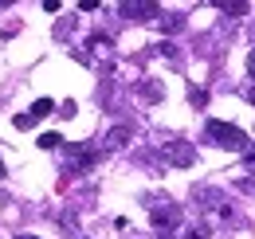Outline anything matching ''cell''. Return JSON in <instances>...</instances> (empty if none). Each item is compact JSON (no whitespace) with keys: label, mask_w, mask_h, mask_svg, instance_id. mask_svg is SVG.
Returning <instances> with one entry per match:
<instances>
[{"label":"cell","mask_w":255,"mask_h":239,"mask_svg":"<svg viewBox=\"0 0 255 239\" xmlns=\"http://www.w3.org/2000/svg\"><path fill=\"white\" fill-rule=\"evenodd\" d=\"M248 75H252V83H255V47L248 51Z\"/></svg>","instance_id":"9a60e30c"},{"label":"cell","mask_w":255,"mask_h":239,"mask_svg":"<svg viewBox=\"0 0 255 239\" xmlns=\"http://www.w3.org/2000/svg\"><path fill=\"white\" fill-rule=\"evenodd\" d=\"M149 224H153L157 232L177 228V224H181V204H169V200H165V204H153V208H149Z\"/></svg>","instance_id":"3957f363"},{"label":"cell","mask_w":255,"mask_h":239,"mask_svg":"<svg viewBox=\"0 0 255 239\" xmlns=\"http://www.w3.org/2000/svg\"><path fill=\"white\" fill-rule=\"evenodd\" d=\"M129 137H133V129H129V125H114V129L106 133V149H122Z\"/></svg>","instance_id":"5b68a950"},{"label":"cell","mask_w":255,"mask_h":239,"mask_svg":"<svg viewBox=\"0 0 255 239\" xmlns=\"http://www.w3.org/2000/svg\"><path fill=\"white\" fill-rule=\"evenodd\" d=\"M244 165L255 173V145H248V149H244Z\"/></svg>","instance_id":"4fadbf2b"},{"label":"cell","mask_w":255,"mask_h":239,"mask_svg":"<svg viewBox=\"0 0 255 239\" xmlns=\"http://www.w3.org/2000/svg\"><path fill=\"white\" fill-rule=\"evenodd\" d=\"M137 94H141L145 102H161V98H165V87H161V79H145V83L137 87Z\"/></svg>","instance_id":"8992f818"},{"label":"cell","mask_w":255,"mask_h":239,"mask_svg":"<svg viewBox=\"0 0 255 239\" xmlns=\"http://www.w3.org/2000/svg\"><path fill=\"white\" fill-rule=\"evenodd\" d=\"M248 102H252V106H255V83H252V87H248Z\"/></svg>","instance_id":"2e32d148"},{"label":"cell","mask_w":255,"mask_h":239,"mask_svg":"<svg viewBox=\"0 0 255 239\" xmlns=\"http://www.w3.org/2000/svg\"><path fill=\"white\" fill-rule=\"evenodd\" d=\"M212 236V228H208V224H192L189 232H185V239H208Z\"/></svg>","instance_id":"30bf717a"},{"label":"cell","mask_w":255,"mask_h":239,"mask_svg":"<svg viewBox=\"0 0 255 239\" xmlns=\"http://www.w3.org/2000/svg\"><path fill=\"white\" fill-rule=\"evenodd\" d=\"M204 141H212V145H220V149H236V153H244L248 145H252L248 133H244L240 125L220 121V118H208V121H204Z\"/></svg>","instance_id":"6da1fadb"},{"label":"cell","mask_w":255,"mask_h":239,"mask_svg":"<svg viewBox=\"0 0 255 239\" xmlns=\"http://www.w3.org/2000/svg\"><path fill=\"white\" fill-rule=\"evenodd\" d=\"M161 28H165V31H181V28H185V16H173V20H161Z\"/></svg>","instance_id":"7c38bea8"},{"label":"cell","mask_w":255,"mask_h":239,"mask_svg":"<svg viewBox=\"0 0 255 239\" xmlns=\"http://www.w3.org/2000/svg\"><path fill=\"white\" fill-rule=\"evenodd\" d=\"M28 114H32V118L39 121V118H47V114H55V102H51V98H35V102H32V110H28Z\"/></svg>","instance_id":"52a82bcc"},{"label":"cell","mask_w":255,"mask_h":239,"mask_svg":"<svg viewBox=\"0 0 255 239\" xmlns=\"http://www.w3.org/2000/svg\"><path fill=\"white\" fill-rule=\"evenodd\" d=\"M16 239H39V236H16Z\"/></svg>","instance_id":"e0dca14e"},{"label":"cell","mask_w":255,"mask_h":239,"mask_svg":"<svg viewBox=\"0 0 255 239\" xmlns=\"http://www.w3.org/2000/svg\"><path fill=\"white\" fill-rule=\"evenodd\" d=\"M189 102L196 106V110H204V106H208V90H200V87H189Z\"/></svg>","instance_id":"ba28073f"},{"label":"cell","mask_w":255,"mask_h":239,"mask_svg":"<svg viewBox=\"0 0 255 239\" xmlns=\"http://www.w3.org/2000/svg\"><path fill=\"white\" fill-rule=\"evenodd\" d=\"M161 153H165V161H169V165H177V169H192V165H196V149H192V141H185V137L165 141Z\"/></svg>","instance_id":"7a4b0ae2"},{"label":"cell","mask_w":255,"mask_h":239,"mask_svg":"<svg viewBox=\"0 0 255 239\" xmlns=\"http://www.w3.org/2000/svg\"><path fill=\"white\" fill-rule=\"evenodd\" d=\"M0 177H4V161H0Z\"/></svg>","instance_id":"ac0fdd59"},{"label":"cell","mask_w":255,"mask_h":239,"mask_svg":"<svg viewBox=\"0 0 255 239\" xmlns=\"http://www.w3.org/2000/svg\"><path fill=\"white\" fill-rule=\"evenodd\" d=\"M118 12H122L126 20H153V16H157L161 8L153 4V0H145V4H122Z\"/></svg>","instance_id":"277c9868"},{"label":"cell","mask_w":255,"mask_h":239,"mask_svg":"<svg viewBox=\"0 0 255 239\" xmlns=\"http://www.w3.org/2000/svg\"><path fill=\"white\" fill-rule=\"evenodd\" d=\"M55 114H63V118H75V102H63V106H59Z\"/></svg>","instance_id":"5bb4252c"},{"label":"cell","mask_w":255,"mask_h":239,"mask_svg":"<svg viewBox=\"0 0 255 239\" xmlns=\"http://www.w3.org/2000/svg\"><path fill=\"white\" fill-rule=\"evenodd\" d=\"M59 141H63L59 133H39V137H35V145H39V149H59Z\"/></svg>","instance_id":"9c48e42d"},{"label":"cell","mask_w":255,"mask_h":239,"mask_svg":"<svg viewBox=\"0 0 255 239\" xmlns=\"http://www.w3.org/2000/svg\"><path fill=\"white\" fill-rule=\"evenodd\" d=\"M12 125H16V129H32L35 118H32V114H16V118H12Z\"/></svg>","instance_id":"8fae6325"}]
</instances>
